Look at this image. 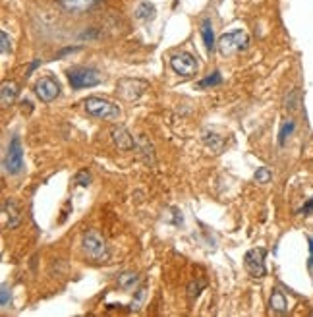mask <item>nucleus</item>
I'll return each mask as SVG.
<instances>
[{
	"instance_id": "nucleus-8",
	"label": "nucleus",
	"mask_w": 313,
	"mask_h": 317,
	"mask_svg": "<svg viewBox=\"0 0 313 317\" xmlns=\"http://www.w3.org/2000/svg\"><path fill=\"white\" fill-rule=\"evenodd\" d=\"M149 87L147 81H141V79H134V78H126V79H120L118 85H116V91L122 99L126 101H134L138 97L143 95V91Z\"/></svg>"
},
{
	"instance_id": "nucleus-15",
	"label": "nucleus",
	"mask_w": 313,
	"mask_h": 317,
	"mask_svg": "<svg viewBox=\"0 0 313 317\" xmlns=\"http://www.w3.org/2000/svg\"><path fill=\"white\" fill-rule=\"evenodd\" d=\"M269 306L273 312L277 314H284L288 310V302H286V296L281 292V290H273L271 294V300H269Z\"/></svg>"
},
{
	"instance_id": "nucleus-2",
	"label": "nucleus",
	"mask_w": 313,
	"mask_h": 317,
	"mask_svg": "<svg viewBox=\"0 0 313 317\" xmlns=\"http://www.w3.org/2000/svg\"><path fill=\"white\" fill-rule=\"evenodd\" d=\"M83 107H85V112L95 116V118H103V120H118L120 116V109L110 103V101H105V99H99V97H87L83 101Z\"/></svg>"
},
{
	"instance_id": "nucleus-1",
	"label": "nucleus",
	"mask_w": 313,
	"mask_h": 317,
	"mask_svg": "<svg viewBox=\"0 0 313 317\" xmlns=\"http://www.w3.org/2000/svg\"><path fill=\"white\" fill-rule=\"evenodd\" d=\"M68 81L74 89H83V87H95L103 81V76L97 68L91 66H78L68 70Z\"/></svg>"
},
{
	"instance_id": "nucleus-25",
	"label": "nucleus",
	"mask_w": 313,
	"mask_h": 317,
	"mask_svg": "<svg viewBox=\"0 0 313 317\" xmlns=\"http://www.w3.org/2000/svg\"><path fill=\"white\" fill-rule=\"evenodd\" d=\"M205 288V281H197V283H191L189 286H188V296H189V300H193V298H197L199 296V292Z\"/></svg>"
},
{
	"instance_id": "nucleus-30",
	"label": "nucleus",
	"mask_w": 313,
	"mask_h": 317,
	"mask_svg": "<svg viewBox=\"0 0 313 317\" xmlns=\"http://www.w3.org/2000/svg\"><path fill=\"white\" fill-rule=\"evenodd\" d=\"M79 48H81V47H70V48H64V50H60V52H58V54L54 56V60H56V58H62L64 54H70V52H76V50H79Z\"/></svg>"
},
{
	"instance_id": "nucleus-29",
	"label": "nucleus",
	"mask_w": 313,
	"mask_h": 317,
	"mask_svg": "<svg viewBox=\"0 0 313 317\" xmlns=\"http://www.w3.org/2000/svg\"><path fill=\"white\" fill-rule=\"evenodd\" d=\"M312 213H313V197L300 209V215H304V217H306V215H312Z\"/></svg>"
},
{
	"instance_id": "nucleus-11",
	"label": "nucleus",
	"mask_w": 313,
	"mask_h": 317,
	"mask_svg": "<svg viewBox=\"0 0 313 317\" xmlns=\"http://www.w3.org/2000/svg\"><path fill=\"white\" fill-rule=\"evenodd\" d=\"M112 142L118 145V149H122V151H128V149H132L134 145H136V142H134V138L130 136V132L124 128V126H118V128H114L112 130Z\"/></svg>"
},
{
	"instance_id": "nucleus-7",
	"label": "nucleus",
	"mask_w": 313,
	"mask_h": 317,
	"mask_svg": "<svg viewBox=\"0 0 313 317\" xmlns=\"http://www.w3.org/2000/svg\"><path fill=\"white\" fill-rule=\"evenodd\" d=\"M170 66L182 78H191L197 72V62H195V58L189 52H176L170 58Z\"/></svg>"
},
{
	"instance_id": "nucleus-5",
	"label": "nucleus",
	"mask_w": 313,
	"mask_h": 317,
	"mask_svg": "<svg viewBox=\"0 0 313 317\" xmlns=\"http://www.w3.org/2000/svg\"><path fill=\"white\" fill-rule=\"evenodd\" d=\"M4 170L8 174H19L23 170V147H21L19 136H14L8 145V151L4 157Z\"/></svg>"
},
{
	"instance_id": "nucleus-27",
	"label": "nucleus",
	"mask_w": 313,
	"mask_h": 317,
	"mask_svg": "<svg viewBox=\"0 0 313 317\" xmlns=\"http://www.w3.org/2000/svg\"><path fill=\"white\" fill-rule=\"evenodd\" d=\"M10 302V290H8V285H2V290H0V306L6 308Z\"/></svg>"
},
{
	"instance_id": "nucleus-12",
	"label": "nucleus",
	"mask_w": 313,
	"mask_h": 317,
	"mask_svg": "<svg viewBox=\"0 0 313 317\" xmlns=\"http://www.w3.org/2000/svg\"><path fill=\"white\" fill-rule=\"evenodd\" d=\"M4 215L8 217V222H6L8 228H16V226L19 224V221H21V217H19V207H17V203H16L14 199H6V201H4Z\"/></svg>"
},
{
	"instance_id": "nucleus-16",
	"label": "nucleus",
	"mask_w": 313,
	"mask_h": 317,
	"mask_svg": "<svg viewBox=\"0 0 313 317\" xmlns=\"http://www.w3.org/2000/svg\"><path fill=\"white\" fill-rule=\"evenodd\" d=\"M140 283V275L136 273H124L118 277V288L122 290H134V286Z\"/></svg>"
},
{
	"instance_id": "nucleus-23",
	"label": "nucleus",
	"mask_w": 313,
	"mask_h": 317,
	"mask_svg": "<svg viewBox=\"0 0 313 317\" xmlns=\"http://www.w3.org/2000/svg\"><path fill=\"white\" fill-rule=\"evenodd\" d=\"M284 105H286V111H290V112L298 111V107H300V93L298 91H290Z\"/></svg>"
},
{
	"instance_id": "nucleus-24",
	"label": "nucleus",
	"mask_w": 313,
	"mask_h": 317,
	"mask_svg": "<svg viewBox=\"0 0 313 317\" xmlns=\"http://www.w3.org/2000/svg\"><path fill=\"white\" fill-rule=\"evenodd\" d=\"M255 182L257 184H269L271 182V178H273V174H271V170L269 168H257V172H255Z\"/></svg>"
},
{
	"instance_id": "nucleus-4",
	"label": "nucleus",
	"mask_w": 313,
	"mask_h": 317,
	"mask_svg": "<svg viewBox=\"0 0 313 317\" xmlns=\"http://www.w3.org/2000/svg\"><path fill=\"white\" fill-rule=\"evenodd\" d=\"M246 45H248V33L244 29H232V31L224 33L217 43L219 52L222 56H230V54L246 48Z\"/></svg>"
},
{
	"instance_id": "nucleus-21",
	"label": "nucleus",
	"mask_w": 313,
	"mask_h": 317,
	"mask_svg": "<svg viewBox=\"0 0 313 317\" xmlns=\"http://www.w3.org/2000/svg\"><path fill=\"white\" fill-rule=\"evenodd\" d=\"M294 130H296V122H294V120H286V122L282 124L281 132H279V145H284L286 140L294 134Z\"/></svg>"
},
{
	"instance_id": "nucleus-3",
	"label": "nucleus",
	"mask_w": 313,
	"mask_h": 317,
	"mask_svg": "<svg viewBox=\"0 0 313 317\" xmlns=\"http://www.w3.org/2000/svg\"><path fill=\"white\" fill-rule=\"evenodd\" d=\"M81 246H83V252H85V255L89 257V259H93V261H107L109 259V248H107V244H105V240L95 232V230H87L85 234H83V238H81Z\"/></svg>"
},
{
	"instance_id": "nucleus-20",
	"label": "nucleus",
	"mask_w": 313,
	"mask_h": 317,
	"mask_svg": "<svg viewBox=\"0 0 313 317\" xmlns=\"http://www.w3.org/2000/svg\"><path fill=\"white\" fill-rule=\"evenodd\" d=\"M136 17H138V19H153V17H155V8H153V4L141 2V4L138 6V10H136Z\"/></svg>"
},
{
	"instance_id": "nucleus-31",
	"label": "nucleus",
	"mask_w": 313,
	"mask_h": 317,
	"mask_svg": "<svg viewBox=\"0 0 313 317\" xmlns=\"http://www.w3.org/2000/svg\"><path fill=\"white\" fill-rule=\"evenodd\" d=\"M308 244H310V261H308V265H310V269L313 267V238L312 236H308Z\"/></svg>"
},
{
	"instance_id": "nucleus-22",
	"label": "nucleus",
	"mask_w": 313,
	"mask_h": 317,
	"mask_svg": "<svg viewBox=\"0 0 313 317\" xmlns=\"http://www.w3.org/2000/svg\"><path fill=\"white\" fill-rule=\"evenodd\" d=\"M145 298H147V286L138 288V290H136V298H134V300H132V304H130V310H132V312H138V310L143 306Z\"/></svg>"
},
{
	"instance_id": "nucleus-14",
	"label": "nucleus",
	"mask_w": 313,
	"mask_h": 317,
	"mask_svg": "<svg viewBox=\"0 0 313 317\" xmlns=\"http://www.w3.org/2000/svg\"><path fill=\"white\" fill-rule=\"evenodd\" d=\"M0 93H2V107L6 109V107H10L16 101V97H17V85L14 81H4Z\"/></svg>"
},
{
	"instance_id": "nucleus-18",
	"label": "nucleus",
	"mask_w": 313,
	"mask_h": 317,
	"mask_svg": "<svg viewBox=\"0 0 313 317\" xmlns=\"http://www.w3.org/2000/svg\"><path fill=\"white\" fill-rule=\"evenodd\" d=\"M136 143L141 147V155L145 157V162H147V164H153V162H155V157H153V147H151V143L147 142V138L141 136V138H138Z\"/></svg>"
},
{
	"instance_id": "nucleus-6",
	"label": "nucleus",
	"mask_w": 313,
	"mask_h": 317,
	"mask_svg": "<svg viewBox=\"0 0 313 317\" xmlns=\"http://www.w3.org/2000/svg\"><path fill=\"white\" fill-rule=\"evenodd\" d=\"M265 255H267V252H265L263 248L250 250V252L244 255V267H246V271H248L253 279H263V277L267 275Z\"/></svg>"
},
{
	"instance_id": "nucleus-9",
	"label": "nucleus",
	"mask_w": 313,
	"mask_h": 317,
	"mask_svg": "<svg viewBox=\"0 0 313 317\" xmlns=\"http://www.w3.org/2000/svg\"><path fill=\"white\" fill-rule=\"evenodd\" d=\"M35 95L43 101V103H52L58 95H60V85L54 78L45 76L35 83Z\"/></svg>"
},
{
	"instance_id": "nucleus-17",
	"label": "nucleus",
	"mask_w": 313,
	"mask_h": 317,
	"mask_svg": "<svg viewBox=\"0 0 313 317\" xmlns=\"http://www.w3.org/2000/svg\"><path fill=\"white\" fill-rule=\"evenodd\" d=\"M203 142H205V143H207L215 153H220V151H222L224 142H222V138H219L217 134H213V132H211V134L205 132V134H203Z\"/></svg>"
},
{
	"instance_id": "nucleus-32",
	"label": "nucleus",
	"mask_w": 313,
	"mask_h": 317,
	"mask_svg": "<svg viewBox=\"0 0 313 317\" xmlns=\"http://www.w3.org/2000/svg\"><path fill=\"white\" fill-rule=\"evenodd\" d=\"M39 66H41V60H35V62L29 66V70H27V76H31V74H33V72H35Z\"/></svg>"
},
{
	"instance_id": "nucleus-28",
	"label": "nucleus",
	"mask_w": 313,
	"mask_h": 317,
	"mask_svg": "<svg viewBox=\"0 0 313 317\" xmlns=\"http://www.w3.org/2000/svg\"><path fill=\"white\" fill-rule=\"evenodd\" d=\"M0 41H2V54H6L10 50V39L6 31H0Z\"/></svg>"
},
{
	"instance_id": "nucleus-19",
	"label": "nucleus",
	"mask_w": 313,
	"mask_h": 317,
	"mask_svg": "<svg viewBox=\"0 0 313 317\" xmlns=\"http://www.w3.org/2000/svg\"><path fill=\"white\" fill-rule=\"evenodd\" d=\"M220 83H222V76H220V72H213V74H209L207 78H203V79L197 83V89L217 87V85H220Z\"/></svg>"
},
{
	"instance_id": "nucleus-13",
	"label": "nucleus",
	"mask_w": 313,
	"mask_h": 317,
	"mask_svg": "<svg viewBox=\"0 0 313 317\" xmlns=\"http://www.w3.org/2000/svg\"><path fill=\"white\" fill-rule=\"evenodd\" d=\"M201 37H203V43H205V48L211 52L217 43H215V31H213V21L209 17H205L201 21Z\"/></svg>"
},
{
	"instance_id": "nucleus-26",
	"label": "nucleus",
	"mask_w": 313,
	"mask_h": 317,
	"mask_svg": "<svg viewBox=\"0 0 313 317\" xmlns=\"http://www.w3.org/2000/svg\"><path fill=\"white\" fill-rule=\"evenodd\" d=\"M74 182L78 184V186H89V182H91V174L87 172V170H79L78 174H76V178H74Z\"/></svg>"
},
{
	"instance_id": "nucleus-10",
	"label": "nucleus",
	"mask_w": 313,
	"mask_h": 317,
	"mask_svg": "<svg viewBox=\"0 0 313 317\" xmlns=\"http://www.w3.org/2000/svg\"><path fill=\"white\" fill-rule=\"evenodd\" d=\"M101 0H58L60 8H64L66 12H72V14H81V12H87L91 10L95 4H99Z\"/></svg>"
}]
</instances>
